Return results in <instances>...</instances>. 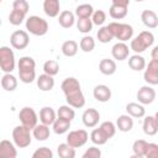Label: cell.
<instances>
[{
  "label": "cell",
  "mask_w": 158,
  "mask_h": 158,
  "mask_svg": "<svg viewBox=\"0 0 158 158\" xmlns=\"http://www.w3.org/2000/svg\"><path fill=\"white\" fill-rule=\"evenodd\" d=\"M62 91L65 95L68 106L73 109H81L85 105V96L81 91L80 83L74 77H68L63 80L60 85Z\"/></svg>",
  "instance_id": "cell-1"
},
{
  "label": "cell",
  "mask_w": 158,
  "mask_h": 158,
  "mask_svg": "<svg viewBox=\"0 0 158 158\" xmlns=\"http://www.w3.org/2000/svg\"><path fill=\"white\" fill-rule=\"evenodd\" d=\"M19 77L25 84H30L36 79V62L32 57L25 56L19 59Z\"/></svg>",
  "instance_id": "cell-2"
},
{
  "label": "cell",
  "mask_w": 158,
  "mask_h": 158,
  "mask_svg": "<svg viewBox=\"0 0 158 158\" xmlns=\"http://www.w3.org/2000/svg\"><path fill=\"white\" fill-rule=\"evenodd\" d=\"M154 43V36L151 31H142L138 36L131 40L130 49H132L136 54H139L144 52L147 48H149Z\"/></svg>",
  "instance_id": "cell-3"
},
{
  "label": "cell",
  "mask_w": 158,
  "mask_h": 158,
  "mask_svg": "<svg viewBox=\"0 0 158 158\" xmlns=\"http://www.w3.org/2000/svg\"><path fill=\"white\" fill-rule=\"evenodd\" d=\"M107 28L110 30L114 38H117L120 42H126L132 38L133 36V27L128 23H121V22H110L107 25Z\"/></svg>",
  "instance_id": "cell-4"
},
{
  "label": "cell",
  "mask_w": 158,
  "mask_h": 158,
  "mask_svg": "<svg viewBox=\"0 0 158 158\" xmlns=\"http://www.w3.org/2000/svg\"><path fill=\"white\" fill-rule=\"evenodd\" d=\"M48 22L36 15H32L26 19V30L33 36H44L48 32Z\"/></svg>",
  "instance_id": "cell-5"
},
{
  "label": "cell",
  "mask_w": 158,
  "mask_h": 158,
  "mask_svg": "<svg viewBox=\"0 0 158 158\" xmlns=\"http://www.w3.org/2000/svg\"><path fill=\"white\" fill-rule=\"evenodd\" d=\"M12 141L14 144L19 148H26L31 144L32 141V136H31V131L21 125L16 126L12 130Z\"/></svg>",
  "instance_id": "cell-6"
},
{
  "label": "cell",
  "mask_w": 158,
  "mask_h": 158,
  "mask_svg": "<svg viewBox=\"0 0 158 158\" xmlns=\"http://www.w3.org/2000/svg\"><path fill=\"white\" fill-rule=\"evenodd\" d=\"M15 65H16V62H15L14 51L7 46L0 47V70L7 74L15 69Z\"/></svg>",
  "instance_id": "cell-7"
},
{
  "label": "cell",
  "mask_w": 158,
  "mask_h": 158,
  "mask_svg": "<svg viewBox=\"0 0 158 158\" xmlns=\"http://www.w3.org/2000/svg\"><path fill=\"white\" fill-rule=\"evenodd\" d=\"M19 118H20L21 126L28 128L30 131L35 128V126L37 125V121H38V116H37L36 111L30 106H25L20 110Z\"/></svg>",
  "instance_id": "cell-8"
},
{
  "label": "cell",
  "mask_w": 158,
  "mask_h": 158,
  "mask_svg": "<svg viewBox=\"0 0 158 158\" xmlns=\"http://www.w3.org/2000/svg\"><path fill=\"white\" fill-rule=\"evenodd\" d=\"M89 139V135L85 130H74L70 131L67 136V144L72 148H79L83 147Z\"/></svg>",
  "instance_id": "cell-9"
},
{
  "label": "cell",
  "mask_w": 158,
  "mask_h": 158,
  "mask_svg": "<svg viewBox=\"0 0 158 158\" xmlns=\"http://www.w3.org/2000/svg\"><path fill=\"white\" fill-rule=\"evenodd\" d=\"M130 5L128 0H112L109 14L115 20H121L127 15V7Z\"/></svg>",
  "instance_id": "cell-10"
},
{
  "label": "cell",
  "mask_w": 158,
  "mask_h": 158,
  "mask_svg": "<svg viewBox=\"0 0 158 158\" xmlns=\"http://www.w3.org/2000/svg\"><path fill=\"white\" fill-rule=\"evenodd\" d=\"M10 43L15 49H25L30 43V36L27 31L16 30L10 36Z\"/></svg>",
  "instance_id": "cell-11"
},
{
  "label": "cell",
  "mask_w": 158,
  "mask_h": 158,
  "mask_svg": "<svg viewBox=\"0 0 158 158\" xmlns=\"http://www.w3.org/2000/svg\"><path fill=\"white\" fill-rule=\"evenodd\" d=\"M143 79L151 86L158 84V60L151 59L148 62V65H146V68H144Z\"/></svg>",
  "instance_id": "cell-12"
},
{
  "label": "cell",
  "mask_w": 158,
  "mask_h": 158,
  "mask_svg": "<svg viewBox=\"0 0 158 158\" xmlns=\"http://www.w3.org/2000/svg\"><path fill=\"white\" fill-rule=\"evenodd\" d=\"M136 96L138 99V104H141V105H149L156 99V90L151 85H143V86H141L138 89Z\"/></svg>",
  "instance_id": "cell-13"
},
{
  "label": "cell",
  "mask_w": 158,
  "mask_h": 158,
  "mask_svg": "<svg viewBox=\"0 0 158 158\" xmlns=\"http://www.w3.org/2000/svg\"><path fill=\"white\" fill-rule=\"evenodd\" d=\"M81 120H83V123L85 127H89V128H93L95 127L99 121H100V112L96 110V109H86L84 112H83V116H81Z\"/></svg>",
  "instance_id": "cell-14"
},
{
  "label": "cell",
  "mask_w": 158,
  "mask_h": 158,
  "mask_svg": "<svg viewBox=\"0 0 158 158\" xmlns=\"http://www.w3.org/2000/svg\"><path fill=\"white\" fill-rule=\"evenodd\" d=\"M111 54H112L114 59L121 62V60H125V59L128 58V56H130V48H128V46H127L126 43H123V42H117V43H115V44L112 46V48H111Z\"/></svg>",
  "instance_id": "cell-15"
},
{
  "label": "cell",
  "mask_w": 158,
  "mask_h": 158,
  "mask_svg": "<svg viewBox=\"0 0 158 158\" xmlns=\"http://www.w3.org/2000/svg\"><path fill=\"white\" fill-rule=\"evenodd\" d=\"M17 149L14 142L9 139L0 141V158H16Z\"/></svg>",
  "instance_id": "cell-16"
},
{
  "label": "cell",
  "mask_w": 158,
  "mask_h": 158,
  "mask_svg": "<svg viewBox=\"0 0 158 158\" xmlns=\"http://www.w3.org/2000/svg\"><path fill=\"white\" fill-rule=\"evenodd\" d=\"M111 89L105 84H99L93 90V96L100 102H107L111 99Z\"/></svg>",
  "instance_id": "cell-17"
},
{
  "label": "cell",
  "mask_w": 158,
  "mask_h": 158,
  "mask_svg": "<svg viewBox=\"0 0 158 158\" xmlns=\"http://www.w3.org/2000/svg\"><path fill=\"white\" fill-rule=\"evenodd\" d=\"M143 132L147 136H154L158 132V120L157 116H146L143 118V125H142Z\"/></svg>",
  "instance_id": "cell-18"
},
{
  "label": "cell",
  "mask_w": 158,
  "mask_h": 158,
  "mask_svg": "<svg viewBox=\"0 0 158 158\" xmlns=\"http://www.w3.org/2000/svg\"><path fill=\"white\" fill-rule=\"evenodd\" d=\"M57 118V114L56 111L51 107V106H44L41 109L40 111V121L42 125L46 126H51Z\"/></svg>",
  "instance_id": "cell-19"
},
{
  "label": "cell",
  "mask_w": 158,
  "mask_h": 158,
  "mask_svg": "<svg viewBox=\"0 0 158 158\" xmlns=\"http://www.w3.org/2000/svg\"><path fill=\"white\" fill-rule=\"evenodd\" d=\"M141 20L143 25L148 28H156L158 26V16L153 10H143L141 14Z\"/></svg>",
  "instance_id": "cell-20"
},
{
  "label": "cell",
  "mask_w": 158,
  "mask_h": 158,
  "mask_svg": "<svg viewBox=\"0 0 158 158\" xmlns=\"http://www.w3.org/2000/svg\"><path fill=\"white\" fill-rule=\"evenodd\" d=\"M43 11L49 17H57L60 11V4L58 0H44Z\"/></svg>",
  "instance_id": "cell-21"
},
{
  "label": "cell",
  "mask_w": 158,
  "mask_h": 158,
  "mask_svg": "<svg viewBox=\"0 0 158 158\" xmlns=\"http://www.w3.org/2000/svg\"><path fill=\"white\" fill-rule=\"evenodd\" d=\"M126 112L128 116L135 117V118H141L144 117L146 115V109L143 105L138 104V102H128L126 105Z\"/></svg>",
  "instance_id": "cell-22"
},
{
  "label": "cell",
  "mask_w": 158,
  "mask_h": 158,
  "mask_svg": "<svg viewBox=\"0 0 158 158\" xmlns=\"http://www.w3.org/2000/svg\"><path fill=\"white\" fill-rule=\"evenodd\" d=\"M75 22V15L69 11V10H64L62 12H59L58 15V23L63 27V28H70Z\"/></svg>",
  "instance_id": "cell-23"
},
{
  "label": "cell",
  "mask_w": 158,
  "mask_h": 158,
  "mask_svg": "<svg viewBox=\"0 0 158 158\" xmlns=\"http://www.w3.org/2000/svg\"><path fill=\"white\" fill-rule=\"evenodd\" d=\"M116 62L114 59H109V58H104L100 60L99 63V70L101 74L104 75H112L116 72Z\"/></svg>",
  "instance_id": "cell-24"
},
{
  "label": "cell",
  "mask_w": 158,
  "mask_h": 158,
  "mask_svg": "<svg viewBox=\"0 0 158 158\" xmlns=\"http://www.w3.org/2000/svg\"><path fill=\"white\" fill-rule=\"evenodd\" d=\"M0 84H1V88L4 90H6V91H14L17 88V79L11 73H7V74H4L0 78Z\"/></svg>",
  "instance_id": "cell-25"
},
{
  "label": "cell",
  "mask_w": 158,
  "mask_h": 158,
  "mask_svg": "<svg viewBox=\"0 0 158 158\" xmlns=\"http://www.w3.org/2000/svg\"><path fill=\"white\" fill-rule=\"evenodd\" d=\"M133 127V118L131 116L126 115H120L116 120V128H118V131L121 132H128L131 131Z\"/></svg>",
  "instance_id": "cell-26"
},
{
  "label": "cell",
  "mask_w": 158,
  "mask_h": 158,
  "mask_svg": "<svg viewBox=\"0 0 158 158\" xmlns=\"http://www.w3.org/2000/svg\"><path fill=\"white\" fill-rule=\"evenodd\" d=\"M37 86L42 91H51L54 88V79L53 77H49L47 74H41L37 79Z\"/></svg>",
  "instance_id": "cell-27"
},
{
  "label": "cell",
  "mask_w": 158,
  "mask_h": 158,
  "mask_svg": "<svg viewBox=\"0 0 158 158\" xmlns=\"http://www.w3.org/2000/svg\"><path fill=\"white\" fill-rule=\"evenodd\" d=\"M51 135V131H49V126H46V125H42V123H37L35 126V128L32 130V136L33 138H36L37 141H46Z\"/></svg>",
  "instance_id": "cell-28"
},
{
  "label": "cell",
  "mask_w": 158,
  "mask_h": 158,
  "mask_svg": "<svg viewBox=\"0 0 158 158\" xmlns=\"http://www.w3.org/2000/svg\"><path fill=\"white\" fill-rule=\"evenodd\" d=\"M146 59L139 54H133L128 58V67L135 72H141L146 68Z\"/></svg>",
  "instance_id": "cell-29"
},
{
  "label": "cell",
  "mask_w": 158,
  "mask_h": 158,
  "mask_svg": "<svg viewBox=\"0 0 158 158\" xmlns=\"http://www.w3.org/2000/svg\"><path fill=\"white\" fill-rule=\"evenodd\" d=\"M56 114H57V117L58 118H62V120H65V121H69V122H72L73 118L75 117L74 109L70 107V106H68V105L59 106V109H58V111Z\"/></svg>",
  "instance_id": "cell-30"
},
{
  "label": "cell",
  "mask_w": 158,
  "mask_h": 158,
  "mask_svg": "<svg viewBox=\"0 0 158 158\" xmlns=\"http://www.w3.org/2000/svg\"><path fill=\"white\" fill-rule=\"evenodd\" d=\"M78 48H79V46L75 41L68 40V41L63 42V44H62V53L65 57H74L78 53Z\"/></svg>",
  "instance_id": "cell-31"
},
{
  "label": "cell",
  "mask_w": 158,
  "mask_h": 158,
  "mask_svg": "<svg viewBox=\"0 0 158 158\" xmlns=\"http://www.w3.org/2000/svg\"><path fill=\"white\" fill-rule=\"evenodd\" d=\"M52 128H53V132H54L56 135H63V133H65V132L69 131V128H70V122L57 117L56 121L52 123Z\"/></svg>",
  "instance_id": "cell-32"
},
{
  "label": "cell",
  "mask_w": 158,
  "mask_h": 158,
  "mask_svg": "<svg viewBox=\"0 0 158 158\" xmlns=\"http://www.w3.org/2000/svg\"><path fill=\"white\" fill-rule=\"evenodd\" d=\"M94 12V9L90 4H80L75 9V15L78 19H90Z\"/></svg>",
  "instance_id": "cell-33"
},
{
  "label": "cell",
  "mask_w": 158,
  "mask_h": 158,
  "mask_svg": "<svg viewBox=\"0 0 158 158\" xmlns=\"http://www.w3.org/2000/svg\"><path fill=\"white\" fill-rule=\"evenodd\" d=\"M57 153L59 158H75V148H72L67 143H60L57 147Z\"/></svg>",
  "instance_id": "cell-34"
},
{
  "label": "cell",
  "mask_w": 158,
  "mask_h": 158,
  "mask_svg": "<svg viewBox=\"0 0 158 158\" xmlns=\"http://www.w3.org/2000/svg\"><path fill=\"white\" fill-rule=\"evenodd\" d=\"M90 139H91V142H93L94 144H96V146H102V144H105V143L109 141V138L104 135V132H102L100 128H94V130L91 131V133H90Z\"/></svg>",
  "instance_id": "cell-35"
},
{
  "label": "cell",
  "mask_w": 158,
  "mask_h": 158,
  "mask_svg": "<svg viewBox=\"0 0 158 158\" xmlns=\"http://www.w3.org/2000/svg\"><path fill=\"white\" fill-rule=\"evenodd\" d=\"M43 72H44V74H47L49 77L57 75L59 72V63L57 60H53V59L46 60L43 64Z\"/></svg>",
  "instance_id": "cell-36"
},
{
  "label": "cell",
  "mask_w": 158,
  "mask_h": 158,
  "mask_svg": "<svg viewBox=\"0 0 158 158\" xmlns=\"http://www.w3.org/2000/svg\"><path fill=\"white\" fill-rule=\"evenodd\" d=\"M79 47L83 52L89 53L95 48V40L91 36H84L79 42Z\"/></svg>",
  "instance_id": "cell-37"
},
{
  "label": "cell",
  "mask_w": 158,
  "mask_h": 158,
  "mask_svg": "<svg viewBox=\"0 0 158 158\" xmlns=\"http://www.w3.org/2000/svg\"><path fill=\"white\" fill-rule=\"evenodd\" d=\"M147 146H148V142H147V141H144V139H136V141L133 142V144H132L133 154L139 156V157H144Z\"/></svg>",
  "instance_id": "cell-38"
},
{
  "label": "cell",
  "mask_w": 158,
  "mask_h": 158,
  "mask_svg": "<svg viewBox=\"0 0 158 158\" xmlns=\"http://www.w3.org/2000/svg\"><path fill=\"white\" fill-rule=\"evenodd\" d=\"M96 37H98L99 42H101V43H109L114 40V37H112L110 30L107 28V26H101L99 28L98 33H96Z\"/></svg>",
  "instance_id": "cell-39"
},
{
  "label": "cell",
  "mask_w": 158,
  "mask_h": 158,
  "mask_svg": "<svg viewBox=\"0 0 158 158\" xmlns=\"http://www.w3.org/2000/svg\"><path fill=\"white\" fill-rule=\"evenodd\" d=\"M99 128L104 132V135L110 139L111 137H114L115 136V133H116V126H115V123L114 122H111V121H104L100 126H99Z\"/></svg>",
  "instance_id": "cell-40"
},
{
  "label": "cell",
  "mask_w": 158,
  "mask_h": 158,
  "mask_svg": "<svg viewBox=\"0 0 158 158\" xmlns=\"http://www.w3.org/2000/svg\"><path fill=\"white\" fill-rule=\"evenodd\" d=\"M93 22L90 19H78L77 20V28L81 33H89L93 30Z\"/></svg>",
  "instance_id": "cell-41"
},
{
  "label": "cell",
  "mask_w": 158,
  "mask_h": 158,
  "mask_svg": "<svg viewBox=\"0 0 158 158\" xmlns=\"http://www.w3.org/2000/svg\"><path fill=\"white\" fill-rule=\"evenodd\" d=\"M25 17H26L25 14H22L20 11H16V10H11V12L9 15V22L11 25H14V26H19V25H21L23 22Z\"/></svg>",
  "instance_id": "cell-42"
},
{
  "label": "cell",
  "mask_w": 158,
  "mask_h": 158,
  "mask_svg": "<svg viewBox=\"0 0 158 158\" xmlns=\"http://www.w3.org/2000/svg\"><path fill=\"white\" fill-rule=\"evenodd\" d=\"M31 158H53V152L48 147H40L33 152Z\"/></svg>",
  "instance_id": "cell-43"
},
{
  "label": "cell",
  "mask_w": 158,
  "mask_h": 158,
  "mask_svg": "<svg viewBox=\"0 0 158 158\" xmlns=\"http://www.w3.org/2000/svg\"><path fill=\"white\" fill-rule=\"evenodd\" d=\"M90 20H91L93 25L101 26V25H104V22H105V20H106V14H105V11H102V10H96V11L93 12Z\"/></svg>",
  "instance_id": "cell-44"
},
{
  "label": "cell",
  "mask_w": 158,
  "mask_h": 158,
  "mask_svg": "<svg viewBox=\"0 0 158 158\" xmlns=\"http://www.w3.org/2000/svg\"><path fill=\"white\" fill-rule=\"evenodd\" d=\"M12 10H16V11H20L22 14H27L28 10H30V5L26 0H15L12 2Z\"/></svg>",
  "instance_id": "cell-45"
},
{
  "label": "cell",
  "mask_w": 158,
  "mask_h": 158,
  "mask_svg": "<svg viewBox=\"0 0 158 158\" xmlns=\"http://www.w3.org/2000/svg\"><path fill=\"white\" fill-rule=\"evenodd\" d=\"M81 158H101V151L100 148L93 146V147H89L84 154L81 156Z\"/></svg>",
  "instance_id": "cell-46"
},
{
  "label": "cell",
  "mask_w": 158,
  "mask_h": 158,
  "mask_svg": "<svg viewBox=\"0 0 158 158\" xmlns=\"http://www.w3.org/2000/svg\"><path fill=\"white\" fill-rule=\"evenodd\" d=\"M144 158H158V144L157 143H148Z\"/></svg>",
  "instance_id": "cell-47"
},
{
  "label": "cell",
  "mask_w": 158,
  "mask_h": 158,
  "mask_svg": "<svg viewBox=\"0 0 158 158\" xmlns=\"http://www.w3.org/2000/svg\"><path fill=\"white\" fill-rule=\"evenodd\" d=\"M151 56H152V60H158V47H157V46L153 47Z\"/></svg>",
  "instance_id": "cell-48"
},
{
  "label": "cell",
  "mask_w": 158,
  "mask_h": 158,
  "mask_svg": "<svg viewBox=\"0 0 158 158\" xmlns=\"http://www.w3.org/2000/svg\"><path fill=\"white\" fill-rule=\"evenodd\" d=\"M130 158H144V157H139V156H136V154H132Z\"/></svg>",
  "instance_id": "cell-49"
},
{
  "label": "cell",
  "mask_w": 158,
  "mask_h": 158,
  "mask_svg": "<svg viewBox=\"0 0 158 158\" xmlns=\"http://www.w3.org/2000/svg\"><path fill=\"white\" fill-rule=\"evenodd\" d=\"M0 26H1V19H0Z\"/></svg>",
  "instance_id": "cell-50"
},
{
  "label": "cell",
  "mask_w": 158,
  "mask_h": 158,
  "mask_svg": "<svg viewBox=\"0 0 158 158\" xmlns=\"http://www.w3.org/2000/svg\"><path fill=\"white\" fill-rule=\"evenodd\" d=\"M0 2H1V0H0Z\"/></svg>",
  "instance_id": "cell-51"
}]
</instances>
